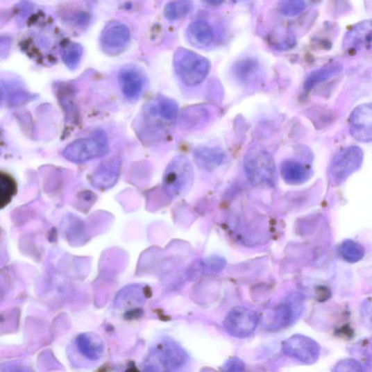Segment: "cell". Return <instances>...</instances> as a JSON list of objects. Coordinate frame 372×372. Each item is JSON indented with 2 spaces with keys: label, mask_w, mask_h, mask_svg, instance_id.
Segmentation results:
<instances>
[{
  "label": "cell",
  "mask_w": 372,
  "mask_h": 372,
  "mask_svg": "<svg viewBox=\"0 0 372 372\" xmlns=\"http://www.w3.org/2000/svg\"><path fill=\"white\" fill-rule=\"evenodd\" d=\"M244 167L248 180L253 185L276 183L275 163L265 148L256 145L248 150L244 159Z\"/></svg>",
  "instance_id": "cell-1"
},
{
  "label": "cell",
  "mask_w": 372,
  "mask_h": 372,
  "mask_svg": "<svg viewBox=\"0 0 372 372\" xmlns=\"http://www.w3.org/2000/svg\"><path fill=\"white\" fill-rule=\"evenodd\" d=\"M210 6H219L224 2V0H205Z\"/></svg>",
  "instance_id": "cell-26"
},
{
  "label": "cell",
  "mask_w": 372,
  "mask_h": 372,
  "mask_svg": "<svg viewBox=\"0 0 372 372\" xmlns=\"http://www.w3.org/2000/svg\"><path fill=\"white\" fill-rule=\"evenodd\" d=\"M121 162L117 159L104 162L92 174V185L101 189L112 188L118 180Z\"/></svg>",
  "instance_id": "cell-11"
},
{
  "label": "cell",
  "mask_w": 372,
  "mask_h": 372,
  "mask_svg": "<svg viewBox=\"0 0 372 372\" xmlns=\"http://www.w3.org/2000/svg\"><path fill=\"white\" fill-rule=\"evenodd\" d=\"M339 253L343 258L351 263L360 261L364 256V248L358 242L346 239L341 244Z\"/></svg>",
  "instance_id": "cell-21"
},
{
  "label": "cell",
  "mask_w": 372,
  "mask_h": 372,
  "mask_svg": "<svg viewBox=\"0 0 372 372\" xmlns=\"http://www.w3.org/2000/svg\"><path fill=\"white\" fill-rule=\"evenodd\" d=\"M297 300L291 301L278 305L274 311L269 325L271 330H282L291 325L300 312Z\"/></svg>",
  "instance_id": "cell-13"
},
{
  "label": "cell",
  "mask_w": 372,
  "mask_h": 372,
  "mask_svg": "<svg viewBox=\"0 0 372 372\" xmlns=\"http://www.w3.org/2000/svg\"><path fill=\"white\" fill-rule=\"evenodd\" d=\"M362 318L367 328L372 329V298L365 300L361 309Z\"/></svg>",
  "instance_id": "cell-25"
},
{
  "label": "cell",
  "mask_w": 372,
  "mask_h": 372,
  "mask_svg": "<svg viewBox=\"0 0 372 372\" xmlns=\"http://www.w3.org/2000/svg\"><path fill=\"white\" fill-rule=\"evenodd\" d=\"M174 67L185 85L197 86L207 78L211 69L208 59L193 51L180 49L174 56Z\"/></svg>",
  "instance_id": "cell-2"
},
{
  "label": "cell",
  "mask_w": 372,
  "mask_h": 372,
  "mask_svg": "<svg viewBox=\"0 0 372 372\" xmlns=\"http://www.w3.org/2000/svg\"><path fill=\"white\" fill-rule=\"evenodd\" d=\"M149 112L153 116H159L164 120L172 121L178 116V105L171 99L160 98L151 104Z\"/></svg>",
  "instance_id": "cell-17"
},
{
  "label": "cell",
  "mask_w": 372,
  "mask_h": 372,
  "mask_svg": "<svg viewBox=\"0 0 372 372\" xmlns=\"http://www.w3.org/2000/svg\"><path fill=\"white\" fill-rule=\"evenodd\" d=\"M306 8L305 0H280L278 9L286 17H293L300 15Z\"/></svg>",
  "instance_id": "cell-23"
},
{
  "label": "cell",
  "mask_w": 372,
  "mask_h": 372,
  "mask_svg": "<svg viewBox=\"0 0 372 372\" xmlns=\"http://www.w3.org/2000/svg\"><path fill=\"white\" fill-rule=\"evenodd\" d=\"M281 174L286 183L299 185L309 179L311 171L296 160H286L282 164Z\"/></svg>",
  "instance_id": "cell-16"
},
{
  "label": "cell",
  "mask_w": 372,
  "mask_h": 372,
  "mask_svg": "<svg viewBox=\"0 0 372 372\" xmlns=\"http://www.w3.org/2000/svg\"><path fill=\"white\" fill-rule=\"evenodd\" d=\"M284 353L305 364H313L319 358L320 347L315 340L302 335H293L282 344Z\"/></svg>",
  "instance_id": "cell-7"
},
{
  "label": "cell",
  "mask_w": 372,
  "mask_h": 372,
  "mask_svg": "<svg viewBox=\"0 0 372 372\" xmlns=\"http://www.w3.org/2000/svg\"><path fill=\"white\" fill-rule=\"evenodd\" d=\"M110 150L105 135H94L76 140L63 152L64 157L74 163H83L105 156Z\"/></svg>",
  "instance_id": "cell-4"
},
{
  "label": "cell",
  "mask_w": 372,
  "mask_h": 372,
  "mask_svg": "<svg viewBox=\"0 0 372 372\" xmlns=\"http://www.w3.org/2000/svg\"><path fill=\"white\" fill-rule=\"evenodd\" d=\"M193 8L192 0H174L166 5L164 15L169 21H178L189 15Z\"/></svg>",
  "instance_id": "cell-18"
},
{
  "label": "cell",
  "mask_w": 372,
  "mask_h": 372,
  "mask_svg": "<svg viewBox=\"0 0 372 372\" xmlns=\"http://www.w3.org/2000/svg\"><path fill=\"white\" fill-rule=\"evenodd\" d=\"M194 178V168L190 161L184 157H177L165 170L163 187L168 195L178 197L189 192Z\"/></svg>",
  "instance_id": "cell-3"
},
{
  "label": "cell",
  "mask_w": 372,
  "mask_h": 372,
  "mask_svg": "<svg viewBox=\"0 0 372 372\" xmlns=\"http://www.w3.org/2000/svg\"><path fill=\"white\" fill-rule=\"evenodd\" d=\"M119 86L124 96L133 101L142 96L144 86V75L133 68H125L119 74Z\"/></svg>",
  "instance_id": "cell-10"
},
{
  "label": "cell",
  "mask_w": 372,
  "mask_h": 372,
  "mask_svg": "<svg viewBox=\"0 0 372 372\" xmlns=\"http://www.w3.org/2000/svg\"><path fill=\"white\" fill-rule=\"evenodd\" d=\"M224 153L219 148L200 147L195 150L194 158L196 164L208 171L219 167L224 160Z\"/></svg>",
  "instance_id": "cell-14"
},
{
  "label": "cell",
  "mask_w": 372,
  "mask_h": 372,
  "mask_svg": "<svg viewBox=\"0 0 372 372\" xmlns=\"http://www.w3.org/2000/svg\"><path fill=\"white\" fill-rule=\"evenodd\" d=\"M187 37L189 42L199 49L206 48L213 40V32L210 25L203 20H198L188 28Z\"/></svg>",
  "instance_id": "cell-15"
},
{
  "label": "cell",
  "mask_w": 372,
  "mask_h": 372,
  "mask_svg": "<svg viewBox=\"0 0 372 372\" xmlns=\"http://www.w3.org/2000/svg\"><path fill=\"white\" fill-rule=\"evenodd\" d=\"M349 124L355 139L364 143L372 142V103L356 108L350 117Z\"/></svg>",
  "instance_id": "cell-9"
},
{
  "label": "cell",
  "mask_w": 372,
  "mask_h": 372,
  "mask_svg": "<svg viewBox=\"0 0 372 372\" xmlns=\"http://www.w3.org/2000/svg\"><path fill=\"white\" fill-rule=\"evenodd\" d=\"M130 40V31L124 24L118 22L108 23L101 33L100 42L103 51L112 56L121 53Z\"/></svg>",
  "instance_id": "cell-8"
},
{
  "label": "cell",
  "mask_w": 372,
  "mask_h": 372,
  "mask_svg": "<svg viewBox=\"0 0 372 372\" xmlns=\"http://www.w3.org/2000/svg\"><path fill=\"white\" fill-rule=\"evenodd\" d=\"M17 185L14 179L3 172L0 176V205L2 208L7 206L17 193Z\"/></svg>",
  "instance_id": "cell-22"
},
{
  "label": "cell",
  "mask_w": 372,
  "mask_h": 372,
  "mask_svg": "<svg viewBox=\"0 0 372 372\" xmlns=\"http://www.w3.org/2000/svg\"><path fill=\"white\" fill-rule=\"evenodd\" d=\"M335 371H362V366L360 363L352 360H346L339 362L335 366Z\"/></svg>",
  "instance_id": "cell-24"
},
{
  "label": "cell",
  "mask_w": 372,
  "mask_h": 372,
  "mask_svg": "<svg viewBox=\"0 0 372 372\" xmlns=\"http://www.w3.org/2000/svg\"><path fill=\"white\" fill-rule=\"evenodd\" d=\"M83 54V46L76 42L66 44L61 51V58L65 65L71 70L78 67Z\"/></svg>",
  "instance_id": "cell-20"
},
{
  "label": "cell",
  "mask_w": 372,
  "mask_h": 372,
  "mask_svg": "<svg viewBox=\"0 0 372 372\" xmlns=\"http://www.w3.org/2000/svg\"><path fill=\"white\" fill-rule=\"evenodd\" d=\"M372 41V20L355 25L348 31L343 46L345 50L355 51L361 49Z\"/></svg>",
  "instance_id": "cell-12"
},
{
  "label": "cell",
  "mask_w": 372,
  "mask_h": 372,
  "mask_svg": "<svg viewBox=\"0 0 372 372\" xmlns=\"http://www.w3.org/2000/svg\"><path fill=\"white\" fill-rule=\"evenodd\" d=\"M342 66L339 65L325 67L322 69L312 72L307 77L305 83V89L307 91L311 90L314 87L319 83L332 78L334 76L338 74L342 71Z\"/></svg>",
  "instance_id": "cell-19"
},
{
  "label": "cell",
  "mask_w": 372,
  "mask_h": 372,
  "mask_svg": "<svg viewBox=\"0 0 372 372\" xmlns=\"http://www.w3.org/2000/svg\"><path fill=\"white\" fill-rule=\"evenodd\" d=\"M363 160L364 153L358 146H349L339 151L330 166L331 181L337 185L344 183L361 167Z\"/></svg>",
  "instance_id": "cell-5"
},
{
  "label": "cell",
  "mask_w": 372,
  "mask_h": 372,
  "mask_svg": "<svg viewBox=\"0 0 372 372\" xmlns=\"http://www.w3.org/2000/svg\"><path fill=\"white\" fill-rule=\"evenodd\" d=\"M258 314L253 310L237 307L230 310L223 321V327L231 336L246 338L251 336L259 323Z\"/></svg>",
  "instance_id": "cell-6"
}]
</instances>
